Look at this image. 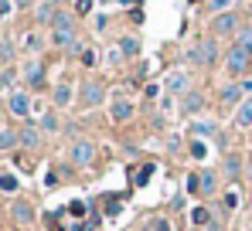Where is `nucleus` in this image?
Here are the masks:
<instances>
[{"instance_id": "f257e3e1", "label": "nucleus", "mask_w": 252, "mask_h": 231, "mask_svg": "<svg viewBox=\"0 0 252 231\" xmlns=\"http://www.w3.org/2000/svg\"><path fill=\"white\" fill-rule=\"evenodd\" d=\"M188 61L198 65V68H211V65L218 61V41H215V38L194 41V44L188 48Z\"/></svg>"}, {"instance_id": "f03ea898", "label": "nucleus", "mask_w": 252, "mask_h": 231, "mask_svg": "<svg viewBox=\"0 0 252 231\" xmlns=\"http://www.w3.org/2000/svg\"><path fill=\"white\" fill-rule=\"evenodd\" d=\"M249 61H252L249 55H246L242 48H235V44H232V48L225 51V61H221V65H225V75H228V78L242 82V78H246V72H249Z\"/></svg>"}, {"instance_id": "7ed1b4c3", "label": "nucleus", "mask_w": 252, "mask_h": 231, "mask_svg": "<svg viewBox=\"0 0 252 231\" xmlns=\"http://www.w3.org/2000/svg\"><path fill=\"white\" fill-rule=\"evenodd\" d=\"M239 31H242V17L235 10H225V14L211 17V38H228V34H239Z\"/></svg>"}, {"instance_id": "20e7f679", "label": "nucleus", "mask_w": 252, "mask_h": 231, "mask_svg": "<svg viewBox=\"0 0 252 231\" xmlns=\"http://www.w3.org/2000/svg\"><path fill=\"white\" fill-rule=\"evenodd\" d=\"M95 153H99V146H95L92 140H75V143L68 146V160H72V167H79V170L92 167V163H95Z\"/></svg>"}, {"instance_id": "39448f33", "label": "nucleus", "mask_w": 252, "mask_h": 231, "mask_svg": "<svg viewBox=\"0 0 252 231\" xmlns=\"http://www.w3.org/2000/svg\"><path fill=\"white\" fill-rule=\"evenodd\" d=\"M79 102H82L85 109H95V106H102V102H106V85H102L99 78H85L82 88H79Z\"/></svg>"}, {"instance_id": "423d86ee", "label": "nucleus", "mask_w": 252, "mask_h": 231, "mask_svg": "<svg viewBox=\"0 0 252 231\" xmlns=\"http://www.w3.org/2000/svg\"><path fill=\"white\" fill-rule=\"evenodd\" d=\"M164 92H167V95H188V92H191V72H188V68H174V72H167V78H164Z\"/></svg>"}, {"instance_id": "0eeeda50", "label": "nucleus", "mask_w": 252, "mask_h": 231, "mask_svg": "<svg viewBox=\"0 0 252 231\" xmlns=\"http://www.w3.org/2000/svg\"><path fill=\"white\" fill-rule=\"evenodd\" d=\"M133 113H136V106H133L129 95H113V102H109V119L113 122H126V119H133Z\"/></svg>"}, {"instance_id": "6e6552de", "label": "nucleus", "mask_w": 252, "mask_h": 231, "mask_svg": "<svg viewBox=\"0 0 252 231\" xmlns=\"http://www.w3.org/2000/svg\"><path fill=\"white\" fill-rule=\"evenodd\" d=\"M221 173H225V180H239V177L246 173V156L239 153V150L225 153V160H221Z\"/></svg>"}, {"instance_id": "1a4fd4ad", "label": "nucleus", "mask_w": 252, "mask_h": 231, "mask_svg": "<svg viewBox=\"0 0 252 231\" xmlns=\"http://www.w3.org/2000/svg\"><path fill=\"white\" fill-rule=\"evenodd\" d=\"M242 99H246V92H242V85H239V82H228V85H221V88H218V102H221V106H228V109H239V106H242Z\"/></svg>"}, {"instance_id": "9d476101", "label": "nucleus", "mask_w": 252, "mask_h": 231, "mask_svg": "<svg viewBox=\"0 0 252 231\" xmlns=\"http://www.w3.org/2000/svg\"><path fill=\"white\" fill-rule=\"evenodd\" d=\"M10 218H14V225H34L38 221V211H34V204H28V201H14L10 204Z\"/></svg>"}, {"instance_id": "9b49d317", "label": "nucleus", "mask_w": 252, "mask_h": 231, "mask_svg": "<svg viewBox=\"0 0 252 231\" xmlns=\"http://www.w3.org/2000/svg\"><path fill=\"white\" fill-rule=\"evenodd\" d=\"M205 106H208V99H205V92H198V88H191L188 95H181V113L184 116L205 113Z\"/></svg>"}, {"instance_id": "f8f14e48", "label": "nucleus", "mask_w": 252, "mask_h": 231, "mask_svg": "<svg viewBox=\"0 0 252 231\" xmlns=\"http://www.w3.org/2000/svg\"><path fill=\"white\" fill-rule=\"evenodd\" d=\"M7 109H10V116H17V119H28L31 116V95L28 92H10L7 95Z\"/></svg>"}, {"instance_id": "ddd939ff", "label": "nucleus", "mask_w": 252, "mask_h": 231, "mask_svg": "<svg viewBox=\"0 0 252 231\" xmlns=\"http://www.w3.org/2000/svg\"><path fill=\"white\" fill-rule=\"evenodd\" d=\"M17 136H21V146L31 150V153L41 146V126H38V122H24V126L17 129Z\"/></svg>"}, {"instance_id": "4468645a", "label": "nucleus", "mask_w": 252, "mask_h": 231, "mask_svg": "<svg viewBox=\"0 0 252 231\" xmlns=\"http://www.w3.org/2000/svg\"><path fill=\"white\" fill-rule=\"evenodd\" d=\"M232 126H235L239 133L252 129V95H246V99H242V106L235 109V116H232Z\"/></svg>"}, {"instance_id": "2eb2a0df", "label": "nucleus", "mask_w": 252, "mask_h": 231, "mask_svg": "<svg viewBox=\"0 0 252 231\" xmlns=\"http://www.w3.org/2000/svg\"><path fill=\"white\" fill-rule=\"evenodd\" d=\"M58 7H62V0H41V3L34 7V17H38V24H55V17H58Z\"/></svg>"}, {"instance_id": "dca6fc26", "label": "nucleus", "mask_w": 252, "mask_h": 231, "mask_svg": "<svg viewBox=\"0 0 252 231\" xmlns=\"http://www.w3.org/2000/svg\"><path fill=\"white\" fill-rule=\"evenodd\" d=\"M79 41L75 31H65V28H51V44L55 48H62V51H72V44Z\"/></svg>"}, {"instance_id": "f3484780", "label": "nucleus", "mask_w": 252, "mask_h": 231, "mask_svg": "<svg viewBox=\"0 0 252 231\" xmlns=\"http://www.w3.org/2000/svg\"><path fill=\"white\" fill-rule=\"evenodd\" d=\"M24 82H28L31 88H41L44 85V65L41 61H28V65H24Z\"/></svg>"}, {"instance_id": "a211bd4d", "label": "nucleus", "mask_w": 252, "mask_h": 231, "mask_svg": "<svg viewBox=\"0 0 252 231\" xmlns=\"http://www.w3.org/2000/svg\"><path fill=\"white\" fill-rule=\"evenodd\" d=\"M215 191H218V173L201 170V173H198V197H211Z\"/></svg>"}, {"instance_id": "6ab92c4d", "label": "nucleus", "mask_w": 252, "mask_h": 231, "mask_svg": "<svg viewBox=\"0 0 252 231\" xmlns=\"http://www.w3.org/2000/svg\"><path fill=\"white\" fill-rule=\"evenodd\" d=\"M51 102H55L58 109L72 106V85H68V82H58V85H55V92H51Z\"/></svg>"}, {"instance_id": "aec40b11", "label": "nucleus", "mask_w": 252, "mask_h": 231, "mask_svg": "<svg viewBox=\"0 0 252 231\" xmlns=\"http://www.w3.org/2000/svg\"><path fill=\"white\" fill-rule=\"evenodd\" d=\"M191 133H194L198 140H205V136H215V140H221V143H225V136L218 133V126H215V122H205V119H201V122H194V126H191Z\"/></svg>"}, {"instance_id": "412c9836", "label": "nucleus", "mask_w": 252, "mask_h": 231, "mask_svg": "<svg viewBox=\"0 0 252 231\" xmlns=\"http://www.w3.org/2000/svg\"><path fill=\"white\" fill-rule=\"evenodd\" d=\"M17 146H21L17 129H3V133H0V153H10V150H17Z\"/></svg>"}, {"instance_id": "4be33fe9", "label": "nucleus", "mask_w": 252, "mask_h": 231, "mask_svg": "<svg viewBox=\"0 0 252 231\" xmlns=\"http://www.w3.org/2000/svg\"><path fill=\"white\" fill-rule=\"evenodd\" d=\"M235 207H239V191L228 187V191L221 194V214H235Z\"/></svg>"}, {"instance_id": "5701e85b", "label": "nucleus", "mask_w": 252, "mask_h": 231, "mask_svg": "<svg viewBox=\"0 0 252 231\" xmlns=\"http://www.w3.org/2000/svg\"><path fill=\"white\" fill-rule=\"evenodd\" d=\"M38 126H41V133H58L62 129V122H58V116H55V109H48V113L38 119Z\"/></svg>"}, {"instance_id": "b1692460", "label": "nucleus", "mask_w": 252, "mask_h": 231, "mask_svg": "<svg viewBox=\"0 0 252 231\" xmlns=\"http://www.w3.org/2000/svg\"><path fill=\"white\" fill-rule=\"evenodd\" d=\"M208 221H211V207L198 204V207L191 211V225H194V228H201V225H208Z\"/></svg>"}, {"instance_id": "393cba45", "label": "nucleus", "mask_w": 252, "mask_h": 231, "mask_svg": "<svg viewBox=\"0 0 252 231\" xmlns=\"http://www.w3.org/2000/svg\"><path fill=\"white\" fill-rule=\"evenodd\" d=\"M17 187H21L17 173H10V170H7V173H0V194H14Z\"/></svg>"}, {"instance_id": "a878e982", "label": "nucleus", "mask_w": 252, "mask_h": 231, "mask_svg": "<svg viewBox=\"0 0 252 231\" xmlns=\"http://www.w3.org/2000/svg\"><path fill=\"white\" fill-rule=\"evenodd\" d=\"M235 48H242V51L252 58V28H242V31L235 34Z\"/></svg>"}, {"instance_id": "bb28decb", "label": "nucleus", "mask_w": 252, "mask_h": 231, "mask_svg": "<svg viewBox=\"0 0 252 231\" xmlns=\"http://www.w3.org/2000/svg\"><path fill=\"white\" fill-rule=\"evenodd\" d=\"M188 156H194V160H208V146H205V140H191V143H188Z\"/></svg>"}, {"instance_id": "cd10ccee", "label": "nucleus", "mask_w": 252, "mask_h": 231, "mask_svg": "<svg viewBox=\"0 0 252 231\" xmlns=\"http://www.w3.org/2000/svg\"><path fill=\"white\" fill-rule=\"evenodd\" d=\"M51 28H65V31H75V14H68V10H58V17H55V24Z\"/></svg>"}, {"instance_id": "c85d7f7f", "label": "nucleus", "mask_w": 252, "mask_h": 231, "mask_svg": "<svg viewBox=\"0 0 252 231\" xmlns=\"http://www.w3.org/2000/svg\"><path fill=\"white\" fill-rule=\"evenodd\" d=\"M120 51H123V58H136V55H140V41L136 38H123L120 41Z\"/></svg>"}, {"instance_id": "c756f323", "label": "nucleus", "mask_w": 252, "mask_h": 231, "mask_svg": "<svg viewBox=\"0 0 252 231\" xmlns=\"http://www.w3.org/2000/svg\"><path fill=\"white\" fill-rule=\"evenodd\" d=\"M41 48H44V44H41V34H34V31H31V34H24V51H31V55H38Z\"/></svg>"}, {"instance_id": "7c9ffc66", "label": "nucleus", "mask_w": 252, "mask_h": 231, "mask_svg": "<svg viewBox=\"0 0 252 231\" xmlns=\"http://www.w3.org/2000/svg\"><path fill=\"white\" fill-rule=\"evenodd\" d=\"M154 170H157V167H154V163H147V167H143V170H136V173H133V184H136V187H147V184H150V180H147V177H150V173H154Z\"/></svg>"}, {"instance_id": "2f4dec72", "label": "nucleus", "mask_w": 252, "mask_h": 231, "mask_svg": "<svg viewBox=\"0 0 252 231\" xmlns=\"http://www.w3.org/2000/svg\"><path fill=\"white\" fill-rule=\"evenodd\" d=\"M102 211H106L109 218H116V214L123 211V197H120V194H116V197H106V207H102Z\"/></svg>"}, {"instance_id": "473e14b6", "label": "nucleus", "mask_w": 252, "mask_h": 231, "mask_svg": "<svg viewBox=\"0 0 252 231\" xmlns=\"http://www.w3.org/2000/svg\"><path fill=\"white\" fill-rule=\"evenodd\" d=\"M68 214H72V218H82V214H89V201H82V197H75V201L68 204Z\"/></svg>"}, {"instance_id": "72a5a7b5", "label": "nucleus", "mask_w": 252, "mask_h": 231, "mask_svg": "<svg viewBox=\"0 0 252 231\" xmlns=\"http://www.w3.org/2000/svg\"><path fill=\"white\" fill-rule=\"evenodd\" d=\"M232 3L235 0H208V10L211 14H225V10H232Z\"/></svg>"}, {"instance_id": "f704fd0d", "label": "nucleus", "mask_w": 252, "mask_h": 231, "mask_svg": "<svg viewBox=\"0 0 252 231\" xmlns=\"http://www.w3.org/2000/svg\"><path fill=\"white\" fill-rule=\"evenodd\" d=\"M147 231H170V221H167V218H150Z\"/></svg>"}, {"instance_id": "c9c22d12", "label": "nucleus", "mask_w": 252, "mask_h": 231, "mask_svg": "<svg viewBox=\"0 0 252 231\" xmlns=\"http://www.w3.org/2000/svg\"><path fill=\"white\" fill-rule=\"evenodd\" d=\"M184 187H188V194H198V173H188L184 177Z\"/></svg>"}, {"instance_id": "e433bc0d", "label": "nucleus", "mask_w": 252, "mask_h": 231, "mask_svg": "<svg viewBox=\"0 0 252 231\" xmlns=\"http://www.w3.org/2000/svg\"><path fill=\"white\" fill-rule=\"evenodd\" d=\"M79 58H82V65H85V68H92V65H95V51H92V48H85Z\"/></svg>"}, {"instance_id": "4c0bfd02", "label": "nucleus", "mask_w": 252, "mask_h": 231, "mask_svg": "<svg viewBox=\"0 0 252 231\" xmlns=\"http://www.w3.org/2000/svg\"><path fill=\"white\" fill-rule=\"evenodd\" d=\"M181 146H184L181 136H167V150H170V153H181Z\"/></svg>"}, {"instance_id": "58836bf2", "label": "nucleus", "mask_w": 252, "mask_h": 231, "mask_svg": "<svg viewBox=\"0 0 252 231\" xmlns=\"http://www.w3.org/2000/svg\"><path fill=\"white\" fill-rule=\"evenodd\" d=\"M55 184H58V173H55V170H48V173H44V187H48V191H51V187H55Z\"/></svg>"}, {"instance_id": "ea45409f", "label": "nucleus", "mask_w": 252, "mask_h": 231, "mask_svg": "<svg viewBox=\"0 0 252 231\" xmlns=\"http://www.w3.org/2000/svg\"><path fill=\"white\" fill-rule=\"evenodd\" d=\"M10 55H14V48H10L7 41H0V58H3V61H10Z\"/></svg>"}, {"instance_id": "a19ab883", "label": "nucleus", "mask_w": 252, "mask_h": 231, "mask_svg": "<svg viewBox=\"0 0 252 231\" xmlns=\"http://www.w3.org/2000/svg\"><path fill=\"white\" fill-rule=\"evenodd\" d=\"M75 10H79V14H89V10H92V0H75Z\"/></svg>"}, {"instance_id": "79ce46f5", "label": "nucleus", "mask_w": 252, "mask_h": 231, "mask_svg": "<svg viewBox=\"0 0 252 231\" xmlns=\"http://www.w3.org/2000/svg\"><path fill=\"white\" fill-rule=\"evenodd\" d=\"M246 180H249V187H252V150L246 153Z\"/></svg>"}, {"instance_id": "37998d69", "label": "nucleus", "mask_w": 252, "mask_h": 231, "mask_svg": "<svg viewBox=\"0 0 252 231\" xmlns=\"http://www.w3.org/2000/svg\"><path fill=\"white\" fill-rule=\"evenodd\" d=\"M120 61H123V51L113 48V51H109V65H120Z\"/></svg>"}, {"instance_id": "c03bdc74", "label": "nucleus", "mask_w": 252, "mask_h": 231, "mask_svg": "<svg viewBox=\"0 0 252 231\" xmlns=\"http://www.w3.org/2000/svg\"><path fill=\"white\" fill-rule=\"evenodd\" d=\"M92 228H95L92 221H79V225H72V228H68V231H92Z\"/></svg>"}, {"instance_id": "a18cd8bd", "label": "nucleus", "mask_w": 252, "mask_h": 231, "mask_svg": "<svg viewBox=\"0 0 252 231\" xmlns=\"http://www.w3.org/2000/svg\"><path fill=\"white\" fill-rule=\"evenodd\" d=\"M160 95V85H147V99H157Z\"/></svg>"}, {"instance_id": "49530a36", "label": "nucleus", "mask_w": 252, "mask_h": 231, "mask_svg": "<svg viewBox=\"0 0 252 231\" xmlns=\"http://www.w3.org/2000/svg\"><path fill=\"white\" fill-rule=\"evenodd\" d=\"M239 85H242V92H246V95H252V78H242Z\"/></svg>"}, {"instance_id": "de8ad7c7", "label": "nucleus", "mask_w": 252, "mask_h": 231, "mask_svg": "<svg viewBox=\"0 0 252 231\" xmlns=\"http://www.w3.org/2000/svg\"><path fill=\"white\" fill-rule=\"evenodd\" d=\"M14 3H17V7H31V0H14Z\"/></svg>"}, {"instance_id": "09e8293b", "label": "nucleus", "mask_w": 252, "mask_h": 231, "mask_svg": "<svg viewBox=\"0 0 252 231\" xmlns=\"http://www.w3.org/2000/svg\"><path fill=\"white\" fill-rule=\"evenodd\" d=\"M0 10H10V0H0Z\"/></svg>"}, {"instance_id": "8fccbe9b", "label": "nucleus", "mask_w": 252, "mask_h": 231, "mask_svg": "<svg viewBox=\"0 0 252 231\" xmlns=\"http://www.w3.org/2000/svg\"><path fill=\"white\" fill-rule=\"evenodd\" d=\"M14 231H21V228H14Z\"/></svg>"}]
</instances>
